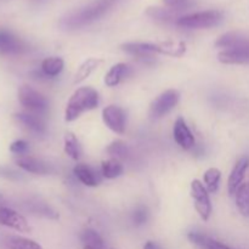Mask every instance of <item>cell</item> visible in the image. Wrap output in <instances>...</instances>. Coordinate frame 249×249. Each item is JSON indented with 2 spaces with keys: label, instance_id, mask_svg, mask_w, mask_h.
<instances>
[{
  "label": "cell",
  "instance_id": "4",
  "mask_svg": "<svg viewBox=\"0 0 249 249\" xmlns=\"http://www.w3.org/2000/svg\"><path fill=\"white\" fill-rule=\"evenodd\" d=\"M18 101L24 108L34 113H44L49 106L46 97L29 85H22L19 88Z\"/></svg>",
  "mask_w": 249,
  "mask_h": 249
},
{
  "label": "cell",
  "instance_id": "21",
  "mask_svg": "<svg viewBox=\"0 0 249 249\" xmlns=\"http://www.w3.org/2000/svg\"><path fill=\"white\" fill-rule=\"evenodd\" d=\"M236 206L243 216H249V182L242 184L235 194Z\"/></svg>",
  "mask_w": 249,
  "mask_h": 249
},
{
  "label": "cell",
  "instance_id": "15",
  "mask_svg": "<svg viewBox=\"0 0 249 249\" xmlns=\"http://www.w3.org/2000/svg\"><path fill=\"white\" fill-rule=\"evenodd\" d=\"M16 121L36 134H44L46 131L45 123L38 114L33 113H17L15 116Z\"/></svg>",
  "mask_w": 249,
  "mask_h": 249
},
{
  "label": "cell",
  "instance_id": "19",
  "mask_svg": "<svg viewBox=\"0 0 249 249\" xmlns=\"http://www.w3.org/2000/svg\"><path fill=\"white\" fill-rule=\"evenodd\" d=\"M75 177L78 178L80 182L85 186L95 187L99 185V180H97L96 174H95L94 170L87 164H77L73 169Z\"/></svg>",
  "mask_w": 249,
  "mask_h": 249
},
{
  "label": "cell",
  "instance_id": "23",
  "mask_svg": "<svg viewBox=\"0 0 249 249\" xmlns=\"http://www.w3.org/2000/svg\"><path fill=\"white\" fill-rule=\"evenodd\" d=\"M246 40H247V38H245L242 34L236 33V32H229V33L221 36L220 38L215 41V46L216 48H221L223 50H225V49L235 48V46L245 43Z\"/></svg>",
  "mask_w": 249,
  "mask_h": 249
},
{
  "label": "cell",
  "instance_id": "9",
  "mask_svg": "<svg viewBox=\"0 0 249 249\" xmlns=\"http://www.w3.org/2000/svg\"><path fill=\"white\" fill-rule=\"evenodd\" d=\"M0 224L14 229L18 232H31L32 230L28 221L23 215L6 207H0Z\"/></svg>",
  "mask_w": 249,
  "mask_h": 249
},
{
  "label": "cell",
  "instance_id": "31",
  "mask_svg": "<svg viewBox=\"0 0 249 249\" xmlns=\"http://www.w3.org/2000/svg\"><path fill=\"white\" fill-rule=\"evenodd\" d=\"M131 219H133V223L135 224V225H143V224H146V221L148 220V209L143 206H139L138 208L133 212Z\"/></svg>",
  "mask_w": 249,
  "mask_h": 249
},
{
  "label": "cell",
  "instance_id": "27",
  "mask_svg": "<svg viewBox=\"0 0 249 249\" xmlns=\"http://www.w3.org/2000/svg\"><path fill=\"white\" fill-rule=\"evenodd\" d=\"M221 179V172L218 168H209L203 175L204 180V186L208 190V192L214 194L218 191L219 189V182Z\"/></svg>",
  "mask_w": 249,
  "mask_h": 249
},
{
  "label": "cell",
  "instance_id": "16",
  "mask_svg": "<svg viewBox=\"0 0 249 249\" xmlns=\"http://www.w3.org/2000/svg\"><path fill=\"white\" fill-rule=\"evenodd\" d=\"M129 74V66L126 63L119 62L112 66L111 70L105 75V84L108 88H114L122 82L124 77Z\"/></svg>",
  "mask_w": 249,
  "mask_h": 249
},
{
  "label": "cell",
  "instance_id": "8",
  "mask_svg": "<svg viewBox=\"0 0 249 249\" xmlns=\"http://www.w3.org/2000/svg\"><path fill=\"white\" fill-rule=\"evenodd\" d=\"M218 60L225 65L249 63V40L231 49H225L218 53Z\"/></svg>",
  "mask_w": 249,
  "mask_h": 249
},
{
  "label": "cell",
  "instance_id": "12",
  "mask_svg": "<svg viewBox=\"0 0 249 249\" xmlns=\"http://www.w3.org/2000/svg\"><path fill=\"white\" fill-rule=\"evenodd\" d=\"M26 50L23 41L7 31L0 29V53L2 55H21Z\"/></svg>",
  "mask_w": 249,
  "mask_h": 249
},
{
  "label": "cell",
  "instance_id": "5",
  "mask_svg": "<svg viewBox=\"0 0 249 249\" xmlns=\"http://www.w3.org/2000/svg\"><path fill=\"white\" fill-rule=\"evenodd\" d=\"M191 196L195 201V208L202 218V220L208 221L212 214V202L208 190L199 180L195 179L191 182Z\"/></svg>",
  "mask_w": 249,
  "mask_h": 249
},
{
  "label": "cell",
  "instance_id": "35",
  "mask_svg": "<svg viewBox=\"0 0 249 249\" xmlns=\"http://www.w3.org/2000/svg\"><path fill=\"white\" fill-rule=\"evenodd\" d=\"M143 249H160L156 243L151 242V241H148V242L145 243V246H143Z\"/></svg>",
  "mask_w": 249,
  "mask_h": 249
},
{
  "label": "cell",
  "instance_id": "25",
  "mask_svg": "<svg viewBox=\"0 0 249 249\" xmlns=\"http://www.w3.org/2000/svg\"><path fill=\"white\" fill-rule=\"evenodd\" d=\"M63 150H65V153L68 156V157L72 158L73 160H78L80 158V153H82V150H80V145L78 139L75 138L74 134L67 133L65 135V146H63Z\"/></svg>",
  "mask_w": 249,
  "mask_h": 249
},
{
  "label": "cell",
  "instance_id": "28",
  "mask_svg": "<svg viewBox=\"0 0 249 249\" xmlns=\"http://www.w3.org/2000/svg\"><path fill=\"white\" fill-rule=\"evenodd\" d=\"M107 152H108L109 156L114 158V160H125L128 157V146H126L125 142L121 140L113 141L111 145L107 147Z\"/></svg>",
  "mask_w": 249,
  "mask_h": 249
},
{
  "label": "cell",
  "instance_id": "17",
  "mask_svg": "<svg viewBox=\"0 0 249 249\" xmlns=\"http://www.w3.org/2000/svg\"><path fill=\"white\" fill-rule=\"evenodd\" d=\"M102 61L100 58L95 57H89L79 66L78 71L74 74V79H73V83L74 84H80L82 82H84L87 78H89V75L94 72L95 70H97L100 65H101Z\"/></svg>",
  "mask_w": 249,
  "mask_h": 249
},
{
  "label": "cell",
  "instance_id": "22",
  "mask_svg": "<svg viewBox=\"0 0 249 249\" xmlns=\"http://www.w3.org/2000/svg\"><path fill=\"white\" fill-rule=\"evenodd\" d=\"M123 170L124 168L122 163L114 158L104 160L101 164L102 177L106 178V179H116V178L121 177L123 174Z\"/></svg>",
  "mask_w": 249,
  "mask_h": 249
},
{
  "label": "cell",
  "instance_id": "24",
  "mask_svg": "<svg viewBox=\"0 0 249 249\" xmlns=\"http://www.w3.org/2000/svg\"><path fill=\"white\" fill-rule=\"evenodd\" d=\"M7 249H43L38 242L21 236H10L6 240Z\"/></svg>",
  "mask_w": 249,
  "mask_h": 249
},
{
  "label": "cell",
  "instance_id": "33",
  "mask_svg": "<svg viewBox=\"0 0 249 249\" xmlns=\"http://www.w3.org/2000/svg\"><path fill=\"white\" fill-rule=\"evenodd\" d=\"M28 150H29L28 142L24 140H16L10 145V151H11L12 153H15V155L23 156L28 152Z\"/></svg>",
  "mask_w": 249,
  "mask_h": 249
},
{
  "label": "cell",
  "instance_id": "2",
  "mask_svg": "<svg viewBox=\"0 0 249 249\" xmlns=\"http://www.w3.org/2000/svg\"><path fill=\"white\" fill-rule=\"evenodd\" d=\"M100 104L99 92L91 87H82L75 90L68 100L65 111L66 122H73L83 113L95 109Z\"/></svg>",
  "mask_w": 249,
  "mask_h": 249
},
{
  "label": "cell",
  "instance_id": "26",
  "mask_svg": "<svg viewBox=\"0 0 249 249\" xmlns=\"http://www.w3.org/2000/svg\"><path fill=\"white\" fill-rule=\"evenodd\" d=\"M83 245L95 249H105V242L101 236L92 229H87L80 235Z\"/></svg>",
  "mask_w": 249,
  "mask_h": 249
},
{
  "label": "cell",
  "instance_id": "34",
  "mask_svg": "<svg viewBox=\"0 0 249 249\" xmlns=\"http://www.w3.org/2000/svg\"><path fill=\"white\" fill-rule=\"evenodd\" d=\"M206 249H233L231 247H229V246L224 245V243L219 242V241H215V240H209L208 245H207Z\"/></svg>",
  "mask_w": 249,
  "mask_h": 249
},
{
  "label": "cell",
  "instance_id": "36",
  "mask_svg": "<svg viewBox=\"0 0 249 249\" xmlns=\"http://www.w3.org/2000/svg\"><path fill=\"white\" fill-rule=\"evenodd\" d=\"M83 249H95V248H91V247H88V246H83Z\"/></svg>",
  "mask_w": 249,
  "mask_h": 249
},
{
  "label": "cell",
  "instance_id": "10",
  "mask_svg": "<svg viewBox=\"0 0 249 249\" xmlns=\"http://www.w3.org/2000/svg\"><path fill=\"white\" fill-rule=\"evenodd\" d=\"M122 50L139 60H153L160 55V46L153 43H125L121 46Z\"/></svg>",
  "mask_w": 249,
  "mask_h": 249
},
{
  "label": "cell",
  "instance_id": "6",
  "mask_svg": "<svg viewBox=\"0 0 249 249\" xmlns=\"http://www.w3.org/2000/svg\"><path fill=\"white\" fill-rule=\"evenodd\" d=\"M180 99V94L177 90H167L162 92L158 97H156L155 101L151 104L150 107V116L152 118L158 119L164 117L165 114L169 113L173 108L178 105Z\"/></svg>",
  "mask_w": 249,
  "mask_h": 249
},
{
  "label": "cell",
  "instance_id": "1",
  "mask_svg": "<svg viewBox=\"0 0 249 249\" xmlns=\"http://www.w3.org/2000/svg\"><path fill=\"white\" fill-rule=\"evenodd\" d=\"M118 0H96L77 11L67 15L61 21V26L66 29H77L92 23L106 15Z\"/></svg>",
  "mask_w": 249,
  "mask_h": 249
},
{
  "label": "cell",
  "instance_id": "11",
  "mask_svg": "<svg viewBox=\"0 0 249 249\" xmlns=\"http://www.w3.org/2000/svg\"><path fill=\"white\" fill-rule=\"evenodd\" d=\"M173 135H174V140L182 150H191L196 143V139H195L194 134L190 130L187 126L186 122L184 118H178L174 124V129H173Z\"/></svg>",
  "mask_w": 249,
  "mask_h": 249
},
{
  "label": "cell",
  "instance_id": "29",
  "mask_svg": "<svg viewBox=\"0 0 249 249\" xmlns=\"http://www.w3.org/2000/svg\"><path fill=\"white\" fill-rule=\"evenodd\" d=\"M147 15L157 21L170 22L174 19V12L170 9H163V7H148Z\"/></svg>",
  "mask_w": 249,
  "mask_h": 249
},
{
  "label": "cell",
  "instance_id": "30",
  "mask_svg": "<svg viewBox=\"0 0 249 249\" xmlns=\"http://www.w3.org/2000/svg\"><path fill=\"white\" fill-rule=\"evenodd\" d=\"M168 9L173 11H182L195 5V0H162Z\"/></svg>",
  "mask_w": 249,
  "mask_h": 249
},
{
  "label": "cell",
  "instance_id": "13",
  "mask_svg": "<svg viewBox=\"0 0 249 249\" xmlns=\"http://www.w3.org/2000/svg\"><path fill=\"white\" fill-rule=\"evenodd\" d=\"M249 167V157H242L237 160V163L233 167L228 181V190L230 195H235L238 187L242 185L243 179H245L246 172Z\"/></svg>",
  "mask_w": 249,
  "mask_h": 249
},
{
  "label": "cell",
  "instance_id": "20",
  "mask_svg": "<svg viewBox=\"0 0 249 249\" xmlns=\"http://www.w3.org/2000/svg\"><path fill=\"white\" fill-rule=\"evenodd\" d=\"M158 46H160V55L181 57L186 53V44L184 41H164L158 44Z\"/></svg>",
  "mask_w": 249,
  "mask_h": 249
},
{
  "label": "cell",
  "instance_id": "18",
  "mask_svg": "<svg viewBox=\"0 0 249 249\" xmlns=\"http://www.w3.org/2000/svg\"><path fill=\"white\" fill-rule=\"evenodd\" d=\"M65 67V61L61 57H48L41 62L40 71L48 79L56 78Z\"/></svg>",
  "mask_w": 249,
  "mask_h": 249
},
{
  "label": "cell",
  "instance_id": "32",
  "mask_svg": "<svg viewBox=\"0 0 249 249\" xmlns=\"http://www.w3.org/2000/svg\"><path fill=\"white\" fill-rule=\"evenodd\" d=\"M187 238H189L190 242L194 243V245L199 246V247H204V248L207 247L209 240H211V238L207 237L206 235H203V233L201 232H197V231H192V232H190L189 235H187Z\"/></svg>",
  "mask_w": 249,
  "mask_h": 249
},
{
  "label": "cell",
  "instance_id": "3",
  "mask_svg": "<svg viewBox=\"0 0 249 249\" xmlns=\"http://www.w3.org/2000/svg\"><path fill=\"white\" fill-rule=\"evenodd\" d=\"M223 19V14L216 10H208V11L195 12L191 15L180 16L175 21V23L181 28L189 29H201L211 28V27L219 24Z\"/></svg>",
  "mask_w": 249,
  "mask_h": 249
},
{
  "label": "cell",
  "instance_id": "14",
  "mask_svg": "<svg viewBox=\"0 0 249 249\" xmlns=\"http://www.w3.org/2000/svg\"><path fill=\"white\" fill-rule=\"evenodd\" d=\"M16 164L21 169H23L24 172L32 173V174L45 175L51 172L50 165L48 163L43 162V160H38V158L29 157V156H22V157L17 158Z\"/></svg>",
  "mask_w": 249,
  "mask_h": 249
},
{
  "label": "cell",
  "instance_id": "7",
  "mask_svg": "<svg viewBox=\"0 0 249 249\" xmlns=\"http://www.w3.org/2000/svg\"><path fill=\"white\" fill-rule=\"evenodd\" d=\"M102 121L106 124L107 128L113 133L123 135L125 133L126 126V116L123 108L114 105L105 107L102 111Z\"/></svg>",
  "mask_w": 249,
  "mask_h": 249
}]
</instances>
